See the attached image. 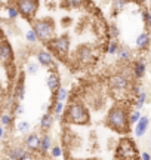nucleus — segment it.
<instances>
[{
  "mask_svg": "<svg viewBox=\"0 0 151 160\" xmlns=\"http://www.w3.org/2000/svg\"><path fill=\"white\" fill-rule=\"evenodd\" d=\"M105 125L108 126L110 129L119 132V133H126L129 132V110L124 105L116 104L113 105L107 114L105 119Z\"/></svg>",
  "mask_w": 151,
  "mask_h": 160,
  "instance_id": "obj_1",
  "label": "nucleus"
},
{
  "mask_svg": "<svg viewBox=\"0 0 151 160\" xmlns=\"http://www.w3.org/2000/svg\"><path fill=\"white\" fill-rule=\"evenodd\" d=\"M64 119L67 123L71 125H89L90 114L86 105L81 102H73L68 105V108L64 111Z\"/></svg>",
  "mask_w": 151,
  "mask_h": 160,
  "instance_id": "obj_2",
  "label": "nucleus"
},
{
  "mask_svg": "<svg viewBox=\"0 0 151 160\" xmlns=\"http://www.w3.org/2000/svg\"><path fill=\"white\" fill-rule=\"evenodd\" d=\"M33 30L37 34L39 40L41 42H49L55 37V22L51 18H41V19H31Z\"/></svg>",
  "mask_w": 151,
  "mask_h": 160,
  "instance_id": "obj_3",
  "label": "nucleus"
},
{
  "mask_svg": "<svg viewBox=\"0 0 151 160\" xmlns=\"http://www.w3.org/2000/svg\"><path fill=\"white\" fill-rule=\"evenodd\" d=\"M116 157L123 160L138 159V148L130 138H122L116 148Z\"/></svg>",
  "mask_w": 151,
  "mask_h": 160,
  "instance_id": "obj_4",
  "label": "nucleus"
},
{
  "mask_svg": "<svg viewBox=\"0 0 151 160\" xmlns=\"http://www.w3.org/2000/svg\"><path fill=\"white\" fill-rule=\"evenodd\" d=\"M49 48L52 49L55 55H58L59 58H67L68 57V51H70V37L67 34H62L59 37H52L47 42Z\"/></svg>",
  "mask_w": 151,
  "mask_h": 160,
  "instance_id": "obj_5",
  "label": "nucleus"
},
{
  "mask_svg": "<svg viewBox=\"0 0 151 160\" xmlns=\"http://www.w3.org/2000/svg\"><path fill=\"white\" fill-rule=\"evenodd\" d=\"M13 3L21 17H24L28 21L34 19L36 13L39 11V0H15Z\"/></svg>",
  "mask_w": 151,
  "mask_h": 160,
  "instance_id": "obj_6",
  "label": "nucleus"
},
{
  "mask_svg": "<svg viewBox=\"0 0 151 160\" xmlns=\"http://www.w3.org/2000/svg\"><path fill=\"white\" fill-rule=\"evenodd\" d=\"M108 85H110V89L116 93H124L130 88V80L126 74L123 73H117V74H113L108 80Z\"/></svg>",
  "mask_w": 151,
  "mask_h": 160,
  "instance_id": "obj_7",
  "label": "nucleus"
},
{
  "mask_svg": "<svg viewBox=\"0 0 151 160\" xmlns=\"http://www.w3.org/2000/svg\"><path fill=\"white\" fill-rule=\"evenodd\" d=\"M13 61V51L12 46L6 39H0V64L9 65Z\"/></svg>",
  "mask_w": 151,
  "mask_h": 160,
  "instance_id": "obj_8",
  "label": "nucleus"
},
{
  "mask_svg": "<svg viewBox=\"0 0 151 160\" xmlns=\"http://www.w3.org/2000/svg\"><path fill=\"white\" fill-rule=\"evenodd\" d=\"M7 159L11 160H30L34 159V154L30 151V150H25L19 145H15V147H11L7 150Z\"/></svg>",
  "mask_w": 151,
  "mask_h": 160,
  "instance_id": "obj_9",
  "label": "nucleus"
},
{
  "mask_svg": "<svg viewBox=\"0 0 151 160\" xmlns=\"http://www.w3.org/2000/svg\"><path fill=\"white\" fill-rule=\"evenodd\" d=\"M76 57L77 59L83 64H87V62H92L93 58H95V52H93V48L92 46H87V45H83L80 46L77 52H76Z\"/></svg>",
  "mask_w": 151,
  "mask_h": 160,
  "instance_id": "obj_10",
  "label": "nucleus"
},
{
  "mask_svg": "<svg viewBox=\"0 0 151 160\" xmlns=\"http://www.w3.org/2000/svg\"><path fill=\"white\" fill-rule=\"evenodd\" d=\"M24 144H25L27 150H30L31 153H34V151L39 150L40 135H39V133H36V132H30V133H27V137H25V139H24Z\"/></svg>",
  "mask_w": 151,
  "mask_h": 160,
  "instance_id": "obj_11",
  "label": "nucleus"
},
{
  "mask_svg": "<svg viewBox=\"0 0 151 160\" xmlns=\"http://www.w3.org/2000/svg\"><path fill=\"white\" fill-rule=\"evenodd\" d=\"M13 98L17 101H22L25 98V77H24V74L19 76L17 85L13 88Z\"/></svg>",
  "mask_w": 151,
  "mask_h": 160,
  "instance_id": "obj_12",
  "label": "nucleus"
},
{
  "mask_svg": "<svg viewBox=\"0 0 151 160\" xmlns=\"http://www.w3.org/2000/svg\"><path fill=\"white\" fill-rule=\"evenodd\" d=\"M37 62L41 67H52L53 65V57L51 52L47 51H39L37 52Z\"/></svg>",
  "mask_w": 151,
  "mask_h": 160,
  "instance_id": "obj_13",
  "label": "nucleus"
},
{
  "mask_svg": "<svg viewBox=\"0 0 151 160\" xmlns=\"http://www.w3.org/2000/svg\"><path fill=\"white\" fill-rule=\"evenodd\" d=\"M52 147V137L49 133H45L43 137H40V144H39V153L41 156H45L46 153H49V150Z\"/></svg>",
  "mask_w": 151,
  "mask_h": 160,
  "instance_id": "obj_14",
  "label": "nucleus"
},
{
  "mask_svg": "<svg viewBox=\"0 0 151 160\" xmlns=\"http://www.w3.org/2000/svg\"><path fill=\"white\" fill-rule=\"evenodd\" d=\"M148 123H150V120H148V117H145V116H141L139 120L135 123V135L138 138L144 137V133L147 132V128H148Z\"/></svg>",
  "mask_w": 151,
  "mask_h": 160,
  "instance_id": "obj_15",
  "label": "nucleus"
},
{
  "mask_svg": "<svg viewBox=\"0 0 151 160\" xmlns=\"http://www.w3.org/2000/svg\"><path fill=\"white\" fill-rule=\"evenodd\" d=\"M53 122H55V117H53L52 111H46L40 119V129L45 132L49 131V129L53 126Z\"/></svg>",
  "mask_w": 151,
  "mask_h": 160,
  "instance_id": "obj_16",
  "label": "nucleus"
},
{
  "mask_svg": "<svg viewBox=\"0 0 151 160\" xmlns=\"http://www.w3.org/2000/svg\"><path fill=\"white\" fill-rule=\"evenodd\" d=\"M46 85H47V88H49V91L51 92L56 91L59 86H61V77H59L58 73H51V74L47 76Z\"/></svg>",
  "mask_w": 151,
  "mask_h": 160,
  "instance_id": "obj_17",
  "label": "nucleus"
},
{
  "mask_svg": "<svg viewBox=\"0 0 151 160\" xmlns=\"http://www.w3.org/2000/svg\"><path fill=\"white\" fill-rule=\"evenodd\" d=\"M135 45H136V48H138V49H141V51H145L147 48L150 46V36H148V33H141V34L136 37Z\"/></svg>",
  "mask_w": 151,
  "mask_h": 160,
  "instance_id": "obj_18",
  "label": "nucleus"
},
{
  "mask_svg": "<svg viewBox=\"0 0 151 160\" xmlns=\"http://www.w3.org/2000/svg\"><path fill=\"white\" fill-rule=\"evenodd\" d=\"M116 55H117V58H119L120 61L126 62V61H129V59H130V57H132V52H130V49H129L128 46L119 45V49H117Z\"/></svg>",
  "mask_w": 151,
  "mask_h": 160,
  "instance_id": "obj_19",
  "label": "nucleus"
},
{
  "mask_svg": "<svg viewBox=\"0 0 151 160\" xmlns=\"http://www.w3.org/2000/svg\"><path fill=\"white\" fill-rule=\"evenodd\" d=\"M145 68H147V65L145 62L142 61V59H139V61H135L134 64V76H135V79H141L142 76L145 74Z\"/></svg>",
  "mask_w": 151,
  "mask_h": 160,
  "instance_id": "obj_20",
  "label": "nucleus"
},
{
  "mask_svg": "<svg viewBox=\"0 0 151 160\" xmlns=\"http://www.w3.org/2000/svg\"><path fill=\"white\" fill-rule=\"evenodd\" d=\"M65 111V104L64 101H55L52 107V114L53 117H61Z\"/></svg>",
  "mask_w": 151,
  "mask_h": 160,
  "instance_id": "obj_21",
  "label": "nucleus"
},
{
  "mask_svg": "<svg viewBox=\"0 0 151 160\" xmlns=\"http://www.w3.org/2000/svg\"><path fill=\"white\" fill-rule=\"evenodd\" d=\"M17 131L19 133H22V135H27L31 132V123L27 122V120H19L17 123Z\"/></svg>",
  "mask_w": 151,
  "mask_h": 160,
  "instance_id": "obj_22",
  "label": "nucleus"
},
{
  "mask_svg": "<svg viewBox=\"0 0 151 160\" xmlns=\"http://www.w3.org/2000/svg\"><path fill=\"white\" fill-rule=\"evenodd\" d=\"M68 97V91L62 88V86H59L56 91L53 92V98H55V101H65Z\"/></svg>",
  "mask_w": 151,
  "mask_h": 160,
  "instance_id": "obj_23",
  "label": "nucleus"
},
{
  "mask_svg": "<svg viewBox=\"0 0 151 160\" xmlns=\"http://www.w3.org/2000/svg\"><path fill=\"white\" fill-rule=\"evenodd\" d=\"M13 117L15 116L11 114V113H3L0 116V125L2 126H11L13 123Z\"/></svg>",
  "mask_w": 151,
  "mask_h": 160,
  "instance_id": "obj_24",
  "label": "nucleus"
},
{
  "mask_svg": "<svg viewBox=\"0 0 151 160\" xmlns=\"http://www.w3.org/2000/svg\"><path fill=\"white\" fill-rule=\"evenodd\" d=\"M6 12H7V18L11 19V21H15L18 17H19V12H18L17 6L15 5H9L6 8Z\"/></svg>",
  "mask_w": 151,
  "mask_h": 160,
  "instance_id": "obj_25",
  "label": "nucleus"
},
{
  "mask_svg": "<svg viewBox=\"0 0 151 160\" xmlns=\"http://www.w3.org/2000/svg\"><path fill=\"white\" fill-rule=\"evenodd\" d=\"M136 97H138V99H136L135 105H136V110H141L142 107H144L145 101H147V92L139 91V93H136Z\"/></svg>",
  "mask_w": 151,
  "mask_h": 160,
  "instance_id": "obj_26",
  "label": "nucleus"
},
{
  "mask_svg": "<svg viewBox=\"0 0 151 160\" xmlns=\"http://www.w3.org/2000/svg\"><path fill=\"white\" fill-rule=\"evenodd\" d=\"M83 5V0H62V8H80Z\"/></svg>",
  "mask_w": 151,
  "mask_h": 160,
  "instance_id": "obj_27",
  "label": "nucleus"
},
{
  "mask_svg": "<svg viewBox=\"0 0 151 160\" xmlns=\"http://www.w3.org/2000/svg\"><path fill=\"white\" fill-rule=\"evenodd\" d=\"M39 70H40V64L39 62H30L28 65H27V74L34 76L39 73Z\"/></svg>",
  "mask_w": 151,
  "mask_h": 160,
  "instance_id": "obj_28",
  "label": "nucleus"
},
{
  "mask_svg": "<svg viewBox=\"0 0 151 160\" xmlns=\"http://www.w3.org/2000/svg\"><path fill=\"white\" fill-rule=\"evenodd\" d=\"M49 153H51V157H53V159L62 157V147H61V145H55V147H51Z\"/></svg>",
  "mask_w": 151,
  "mask_h": 160,
  "instance_id": "obj_29",
  "label": "nucleus"
},
{
  "mask_svg": "<svg viewBox=\"0 0 151 160\" xmlns=\"http://www.w3.org/2000/svg\"><path fill=\"white\" fill-rule=\"evenodd\" d=\"M25 39H27V42H28V43H31V45H34L36 42L39 40V37H37V34L34 33V30L31 28V30H28V31L25 33Z\"/></svg>",
  "mask_w": 151,
  "mask_h": 160,
  "instance_id": "obj_30",
  "label": "nucleus"
},
{
  "mask_svg": "<svg viewBox=\"0 0 151 160\" xmlns=\"http://www.w3.org/2000/svg\"><path fill=\"white\" fill-rule=\"evenodd\" d=\"M117 49H119V43H117V40H111L110 43H108V46H107V52L110 53V55H116Z\"/></svg>",
  "mask_w": 151,
  "mask_h": 160,
  "instance_id": "obj_31",
  "label": "nucleus"
},
{
  "mask_svg": "<svg viewBox=\"0 0 151 160\" xmlns=\"http://www.w3.org/2000/svg\"><path fill=\"white\" fill-rule=\"evenodd\" d=\"M141 117V113L139 110H135V111H129V123L130 125H135Z\"/></svg>",
  "mask_w": 151,
  "mask_h": 160,
  "instance_id": "obj_32",
  "label": "nucleus"
},
{
  "mask_svg": "<svg viewBox=\"0 0 151 160\" xmlns=\"http://www.w3.org/2000/svg\"><path fill=\"white\" fill-rule=\"evenodd\" d=\"M126 5H128V0H113V8H114L117 12L122 11Z\"/></svg>",
  "mask_w": 151,
  "mask_h": 160,
  "instance_id": "obj_33",
  "label": "nucleus"
},
{
  "mask_svg": "<svg viewBox=\"0 0 151 160\" xmlns=\"http://www.w3.org/2000/svg\"><path fill=\"white\" fill-rule=\"evenodd\" d=\"M25 113V108H24L22 104H15V110H13V114L15 116H22Z\"/></svg>",
  "mask_w": 151,
  "mask_h": 160,
  "instance_id": "obj_34",
  "label": "nucleus"
},
{
  "mask_svg": "<svg viewBox=\"0 0 151 160\" xmlns=\"http://www.w3.org/2000/svg\"><path fill=\"white\" fill-rule=\"evenodd\" d=\"M110 31H111V36H113V39H117V37H119V34H120V30L117 28V27H116V25H114V24L111 25Z\"/></svg>",
  "mask_w": 151,
  "mask_h": 160,
  "instance_id": "obj_35",
  "label": "nucleus"
},
{
  "mask_svg": "<svg viewBox=\"0 0 151 160\" xmlns=\"http://www.w3.org/2000/svg\"><path fill=\"white\" fill-rule=\"evenodd\" d=\"M142 17H144V22H145V25L151 28V24H150V12H144V13H142Z\"/></svg>",
  "mask_w": 151,
  "mask_h": 160,
  "instance_id": "obj_36",
  "label": "nucleus"
},
{
  "mask_svg": "<svg viewBox=\"0 0 151 160\" xmlns=\"http://www.w3.org/2000/svg\"><path fill=\"white\" fill-rule=\"evenodd\" d=\"M139 157H141L142 160H151V156L148 154V153H142V154H141Z\"/></svg>",
  "mask_w": 151,
  "mask_h": 160,
  "instance_id": "obj_37",
  "label": "nucleus"
},
{
  "mask_svg": "<svg viewBox=\"0 0 151 160\" xmlns=\"http://www.w3.org/2000/svg\"><path fill=\"white\" fill-rule=\"evenodd\" d=\"M3 137H5V128H3V126L0 125V139H2Z\"/></svg>",
  "mask_w": 151,
  "mask_h": 160,
  "instance_id": "obj_38",
  "label": "nucleus"
},
{
  "mask_svg": "<svg viewBox=\"0 0 151 160\" xmlns=\"http://www.w3.org/2000/svg\"><path fill=\"white\" fill-rule=\"evenodd\" d=\"M3 92H5V91H3V86L0 85V98L3 97Z\"/></svg>",
  "mask_w": 151,
  "mask_h": 160,
  "instance_id": "obj_39",
  "label": "nucleus"
},
{
  "mask_svg": "<svg viewBox=\"0 0 151 160\" xmlns=\"http://www.w3.org/2000/svg\"><path fill=\"white\" fill-rule=\"evenodd\" d=\"M6 2H9V0H0V3H6Z\"/></svg>",
  "mask_w": 151,
  "mask_h": 160,
  "instance_id": "obj_40",
  "label": "nucleus"
},
{
  "mask_svg": "<svg viewBox=\"0 0 151 160\" xmlns=\"http://www.w3.org/2000/svg\"><path fill=\"white\" fill-rule=\"evenodd\" d=\"M148 36H150V43H151V31H150V33H148Z\"/></svg>",
  "mask_w": 151,
  "mask_h": 160,
  "instance_id": "obj_41",
  "label": "nucleus"
},
{
  "mask_svg": "<svg viewBox=\"0 0 151 160\" xmlns=\"http://www.w3.org/2000/svg\"><path fill=\"white\" fill-rule=\"evenodd\" d=\"M150 24H151V12H150Z\"/></svg>",
  "mask_w": 151,
  "mask_h": 160,
  "instance_id": "obj_42",
  "label": "nucleus"
},
{
  "mask_svg": "<svg viewBox=\"0 0 151 160\" xmlns=\"http://www.w3.org/2000/svg\"><path fill=\"white\" fill-rule=\"evenodd\" d=\"M150 145H151V141H150Z\"/></svg>",
  "mask_w": 151,
  "mask_h": 160,
  "instance_id": "obj_43",
  "label": "nucleus"
},
{
  "mask_svg": "<svg viewBox=\"0 0 151 160\" xmlns=\"http://www.w3.org/2000/svg\"><path fill=\"white\" fill-rule=\"evenodd\" d=\"M12 2H15V0H12Z\"/></svg>",
  "mask_w": 151,
  "mask_h": 160,
  "instance_id": "obj_44",
  "label": "nucleus"
},
{
  "mask_svg": "<svg viewBox=\"0 0 151 160\" xmlns=\"http://www.w3.org/2000/svg\"><path fill=\"white\" fill-rule=\"evenodd\" d=\"M150 2H151V0H150Z\"/></svg>",
  "mask_w": 151,
  "mask_h": 160,
  "instance_id": "obj_45",
  "label": "nucleus"
}]
</instances>
